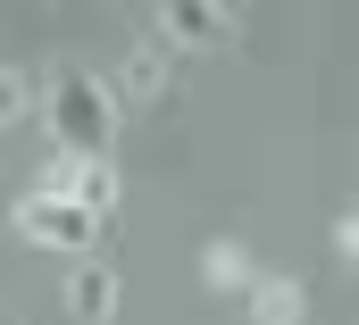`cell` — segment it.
Segmentation results:
<instances>
[{
    "instance_id": "cell-1",
    "label": "cell",
    "mask_w": 359,
    "mask_h": 325,
    "mask_svg": "<svg viewBox=\"0 0 359 325\" xmlns=\"http://www.w3.org/2000/svg\"><path fill=\"white\" fill-rule=\"evenodd\" d=\"M42 109H50L59 151H76V159H100V151H109V134H117L109 83L84 76V67H59V76H50V92H42Z\"/></svg>"
},
{
    "instance_id": "cell-2",
    "label": "cell",
    "mask_w": 359,
    "mask_h": 325,
    "mask_svg": "<svg viewBox=\"0 0 359 325\" xmlns=\"http://www.w3.org/2000/svg\"><path fill=\"white\" fill-rule=\"evenodd\" d=\"M17 234L42 242V250H76V258H84V250L100 242V217H92L84 200H67V192H25V200H17Z\"/></svg>"
},
{
    "instance_id": "cell-3",
    "label": "cell",
    "mask_w": 359,
    "mask_h": 325,
    "mask_svg": "<svg viewBox=\"0 0 359 325\" xmlns=\"http://www.w3.org/2000/svg\"><path fill=\"white\" fill-rule=\"evenodd\" d=\"M67 317H76V325H109V317H117V275H109L92 250H84V267L67 275Z\"/></svg>"
},
{
    "instance_id": "cell-4",
    "label": "cell",
    "mask_w": 359,
    "mask_h": 325,
    "mask_svg": "<svg viewBox=\"0 0 359 325\" xmlns=\"http://www.w3.org/2000/svg\"><path fill=\"white\" fill-rule=\"evenodd\" d=\"M301 284L292 275H251V325H301Z\"/></svg>"
},
{
    "instance_id": "cell-5",
    "label": "cell",
    "mask_w": 359,
    "mask_h": 325,
    "mask_svg": "<svg viewBox=\"0 0 359 325\" xmlns=\"http://www.w3.org/2000/svg\"><path fill=\"white\" fill-rule=\"evenodd\" d=\"M251 275H259V267H251L243 242H209L201 250V284H209V292H251Z\"/></svg>"
},
{
    "instance_id": "cell-6",
    "label": "cell",
    "mask_w": 359,
    "mask_h": 325,
    "mask_svg": "<svg viewBox=\"0 0 359 325\" xmlns=\"http://www.w3.org/2000/svg\"><path fill=\"white\" fill-rule=\"evenodd\" d=\"M159 17H168V34H176V42H217V34H226L217 0H159Z\"/></svg>"
},
{
    "instance_id": "cell-7",
    "label": "cell",
    "mask_w": 359,
    "mask_h": 325,
    "mask_svg": "<svg viewBox=\"0 0 359 325\" xmlns=\"http://www.w3.org/2000/svg\"><path fill=\"white\" fill-rule=\"evenodd\" d=\"M76 200H84L92 217L109 226V217H117V200H126V184H117V167H109V159H84V175H76Z\"/></svg>"
},
{
    "instance_id": "cell-8",
    "label": "cell",
    "mask_w": 359,
    "mask_h": 325,
    "mask_svg": "<svg viewBox=\"0 0 359 325\" xmlns=\"http://www.w3.org/2000/svg\"><path fill=\"white\" fill-rule=\"evenodd\" d=\"M126 92H134V100H159V92H168V59H159V50H134V59H126Z\"/></svg>"
},
{
    "instance_id": "cell-9",
    "label": "cell",
    "mask_w": 359,
    "mask_h": 325,
    "mask_svg": "<svg viewBox=\"0 0 359 325\" xmlns=\"http://www.w3.org/2000/svg\"><path fill=\"white\" fill-rule=\"evenodd\" d=\"M25 109H34V83L17 76V67H0V125H17Z\"/></svg>"
},
{
    "instance_id": "cell-10",
    "label": "cell",
    "mask_w": 359,
    "mask_h": 325,
    "mask_svg": "<svg viewBox=\"0 0 359 325\" xmlns=\"http://www.w3.org/2000/svg\"><path fill=\"white\" fill-rule=\"evenodd\" d=\"M334 250H343V258L359 267V209H351V217H334Z\"/></svg>"
}]
</instances>
